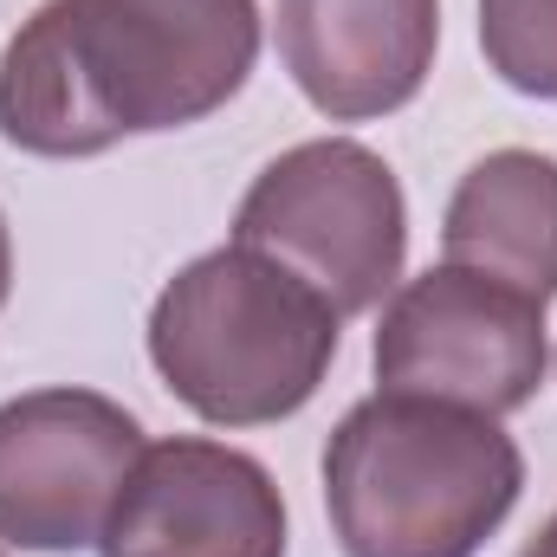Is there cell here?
<instances>
[{
    "instance_id": "obj_1",
    "label": "cell",
    "mask_w": 557,
    "mask_h": 557,
    "mask_svg": "<svg viewBox=\"0 0 557 557\" xmlns=\"http://www.w3.org/2000/svg\"><path fill=\"white\" fill-rule=\"evenodd\" d=\"M260 59V0H39L0 46V137L46 162L214 117Z\"/></svg>"
},
{
    "instance_id": "obj_2",
    "label": "cell",
    "mask_w": 557,
    "mask_h": 557,
    "mask_svg": "<svg viewBox=\"0 0 557 557\" xmlns=\"http://www.w3.org/2000/svg\"><path fill=\"white\" fill-rule=\"evenodd\" d=\"M519 493V441L460 403L376 389L324 441V512L344 557H480Z\"/></svg>"
},
{
    "instance_id": "obj_3",
    "label": "cell",
    "mask_w": 557,
    "mask_h": 557,
    "mask_svg": "<svg viewBox=\"0 0 557 557\" xmlns=\"http://www.w3.org/2000/svg\"><path fill=\"white\" fill-rule=\"evenodd\" d=\"M337 311L278 260L227 240L188 260L149 305V363L208 428L298 416L337 363Z\"/></svg>"
},
{
    "instance_id": "obj_4",
    "label": "cell",
    "mask_w": 557,
    "mask_h": 557,
    "mask_svg": "<svg viewBox=\"0 0 557 557\" xmlns=\"http://www.w3.org/2000/svg\"><path fill=\"white\" fill-rule=\"evenodd\" d=\"M234 240L298 273L337 318H357L403 285L409 201L370 143L311 137L253 175L234 214Z\"/></svg>"
},
{
    "instance_id": "obj_5",
    "label": "cell",
    "mask_w": 557,
    "mask_h": 557,
    "mask_svg": "<svg viewBox=\"0 0 557 557\" xmlns=\"http://www.w3.org/2000/svg\"><path fill=\"white\" fill-rule=\"evenodd\" d=\"M370 363L376 389L389 396H434L480 416H512L539 396L552 363L545 305L506 278L441 260L383 298Z\"/></svg>"
},
{
    "instance_id": "obj_6",
    "label": "cell",
    "mask_w": 557,
    "mask_h": 557,
    "mask_svg": "<svg viewBox=\"0 0 557 557\" xmlns=\"http://www.w3.org/2000/svg\"><path fill=\"white\" fill-rule=\"evenodd\" d=\"M137 454L143 421L98 389L0 403V545L46 557L98 545Z\"/></svg>"
},
{
    "instance_id": "obj_7",
    "label": "cell",
    "mask_w": 557,
    "mask_h": 557,
    "mask_svg": "<svg viewBox=\"0 0 557 557\" xmlns=\"http://www.w3.org/2000/svg\"><path fill=\"white\" fill-rule=\"evenodd\" d=\"M285 493L247 447L208 434L143 441L98 532L104 557H285Z\"/></svg>"
},
{
    "instance_id": "obj_8",
    "label": "cell",
    "mask_w": 557,
    "mask_h": 557,
    "mask_svg": "<svg viewBox=\"0 0 557 557\" xmlns=\"http://www.w3.org/2000/svg\"><path fill=\"white\" fill-rule=\"evenodd\" d=\"M441 52V0H278V59L331 124L416 104Z\"/></svg>"
},
{
    "instance_id": "obj_9",
    "label": "cell",
    "mask_w": 557,
    "mask_h": 557,
    "mask_svg": "<svg viewBox=\"0 0 557 557\" xmlns=\"http://www.w3.org/2000/svg\"><path fill=\"white\" fill-rule=\"evenodd\" d=\"M447 267H473L532 292L539 305L557 298V156L545 149H493L480 156L447 214H441Z\"/></svg>"
},
{
    "instance_id": "obj_10",
    "label": "cell",
    "mask_w": 557,
    "mask_h": 557,
    "mask_svg": "<svg viewBox=\"0 0 557 557\" xmlns=\"http://www.w3.org/2000/svg\"><path fill=\"white\" fill-rule=\"evenodd\" d=\"M480 52L499 85L557 104V0H480Z\"/></svg>"
},
{
    "instance_id": "obj_11",
    "label": "cell",
    "mask_w": 557,
    "mask_h": 557,
    "mask_svg": "<svg viewBox=\"0 0 557 557\" xmlns=\"http://www.w3.org/2000/svg\"><path fill=\"white\" fill-rule=\"evenodd\" d=\"M519 557H557V512L532 532V539H525V552H519Z\"/></svg>"
},
{
    "instance_id": "obj_12",
    "label": "cell",
    "mask_w": 557,
    "mask_h": 557,
    "mask_svg": "<svg viewBox=\"0 0 557 557\" xmlns=\"http://www.w3.org/2000/svg\"><path fill=\"white\" fill-rule=\"evenodd\" d=\"M13 292V234H7V214H0V305Z\"/></svg>"
}]
</instances>
